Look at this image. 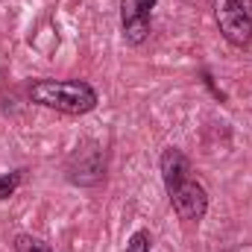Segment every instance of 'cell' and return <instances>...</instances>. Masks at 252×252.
I'll return each mask as SVG.
<instances>
[{
  "label": "cell",
  "mask_w": 252,
  "mask_h": 252,
  "mask_svg": "<svg viewBox=\"0 0 252 252\" xmlns=\"http://www.w3.org/2000/svg\"><path fill=\"white\" fill-rule=\"evenodd\" d=\"M27 97L35 106L62 115H88L100 103L97 91L82 79H35L27 88Z\"/></svg>",
  "instance_id": "cell-1"
},
{
  "label": "cell",
  "mask_w": 252,
  "mask_h": 252,
  "mask_svg": "<svg viewBox=\"0 0 252 252\" xmlns=\"http://www.w3.org/2000/svg\"><path fill=\"white\" fill-rule=\"evenodd\" d=\"M214 21L232 47L252 41V0H214Z\"/></svg>",
  "instance_id": "cell-2"
},
{
  "label": "cell",
  "mask_w": 252,
  "mask_h": 252,
  "mask_svg": "<svg viewBox=\"0 0 252 252\" xmlns=\"http://www.w3.org/2000/svg\"><path fill=\"white\" fill-rule=\"evenodd\" d=\"M167 196H170V205H173V211H176V217L182 223H199L205 217V211H208V190L193 176L179 182L176 188H170Z\"/></svg>",
  "instance_id": "cell-3"
},
{
  "label": "cell",
  "mask_w": 252,
  "mask_h": 252,
  "mask_svg": "<svg viewBox=\"0 0 252 252\" xmlns=\"http://www.w3.org/2000/svg\"><path fill=\"white\" fill-rule=\"evenodd\" d=\"M156 0H121V30L124 41L138 47L150 38V21H153Z\"/></svg>",
  "instance_id": "cell-4"
},
{
  "label": "cell",
  "mask_w": 252,
  "mask_h": 252,
  "mask_svg": "<svg viewBox=\"0 0 252 252\" xmlns=\"http://www.w3.org/2000/svg\"><path fill=\"white\" fill-rule=\"evenodd\" d=\"M158 170H161L164 188L170 190L190 176V161L179 147H164V153H161V158H158Z\"/></svg>",
  "instance_id": "cell-5"
},
{
  "label": "cell",
  "mask_w": 252,
  "mask_h": 252,
  "mask_svg": "<svg viewBox=\"0 0 252 252\" xmlns=\"http://www.w3.org/2000/svg\"><path fill=\"white\" fill-rule=\"evenodd\" d=\"M24 182V170H12V173H3L0 176V199H9L15 190L21 188Z\"/></svg>",
  "instance_id": "cell-6"
},
{
  "label": "cell",
  "mask_w": 252,
  "mask_h": 252,
  "mask_svg": "<svg viewBox=\"0 0 252 252\" xmlns=\"http://www.w3.org/2000/svg\"><path fill=\"white\" fill-rule=\"evenodd\" d=\"M150 250H153V238H150L147 229H138V232L129 235V241H126V252H150Z\"/></svg>",
  "instance_id": "cell-7"
},
{
  "label": "cell",
  "mask_w": 252,
  "mask_h": 252,
  "mask_svg": "<svg viewBox=\"0 0 252 252\" xmlns=\"http://www.w3.org/2000/svg\"><path fill=\"white\" fill-rule=\"evenodd\" d=\"M15 252H50V247L32 235H18L15 238Z\"/></svg>",
  "instance_id": "cell-8"
},
{
  "label": "cell",
  "mask_w": 252,
  "mask_h": 252,
  "mask_svg": "<svg viewBox=\"0 0 252 252\" xmlns=\"http://www.w3.org/2000/svg\"><path fill=\"white\" fill-rule=\"evenodd\" d=\"M185 3H193V0H185Z\"/></svg>",
  "instance_id": "cell-9"
}]
</instances>
